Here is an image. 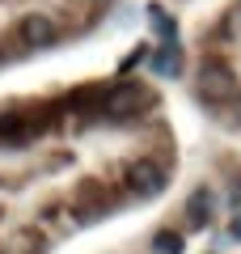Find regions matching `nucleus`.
Wrapping results in <instances>:
<instances>
[{"label":"nucleus","instance_id":"obj_1","mask_svg":"<svg viewBox=\"0 0 241 254\" xmlns=\"http://www.w3.org/2000/svg\"><path fill=\"white\" fill-rule=\"evenodd\" d=\"M148 102H152V93L144 89L140 81H119V85H110V89H102V110L98 115H106V119H135L140 110H148Z\"/></svg>","mask_w":241,"mask_h":254},{"label":"nucleus","instance_id":"obj_2","mask_svg":"<svg viewBox=\"0 0 241 254\" xmlns=\"http://www.w3.org/2000/svg\"><path fill=\"white\" fill-rule=\"evenodd\" d=\"M127 187H131V195H161L165 190V170L161 165H152L148 157H140V161L127 165Z\"/></svg>","mask_w":241,"mask_h":254},{"label":"nucleus","instance_id":"obj_3","mask_svg":"<svg viewBox=\"0 0 241 254\" xmlns=\"http://www.w3.org/2000/svg\"><path fill=\"white\" fill-rule=\"evenodd\" d=\"M199 93H203L207 102H216V98H233L237 93V81H233V72L224 68V64H203V72H199Z\"/></svg>","mask_w":241,"mask_h":254},{"label":"nucleus","instance_id":"obj_4","mask_svg":"<svg viewBox=\"0 0 241 254\" xmlns=\"http://www.w3.org/2000/svg\"><path fill=\"white\" fill-rule=\"evenodd\" d=\"M17 38H21V47H30V51L51 47V43H55V21L43 17V13H30V17L17 21Z\"/></svg>","mask_w":241,"mask_h":254},{"label":"nucleus","instance_id":"obj_5","mask_svg":"<svg viewBox=\"0 0 241 254\" xmlns=\"http://www.w3.org/2000/svg\"><path fill=\"white\" fill-rule=\"evenodd\" d=\"M34 136V123H26L21 115H0V144H21Z\"/></svg>","mask_w":241,"mask_h":254},{"label":"nucleus","instance_id":"obj_6","mask_svg":"<svg viewBox=\"0 0 241 254\" xmlns=\"http://www.w3.org/2000/svg\"><path fill=\"white\" fill-rule=\"evenodd\" d=\"M186 216H190V229H207V220H212V195H207V190H195V195H190Z\"/></svg>","mask_w":241,"mask_h":254},{"label":"nucleus","instance_id":"obj_7","mask_svg":"<svg viewBox=\"0 0 241 254\" xmlns=\"http://www.w3.org/2000/svg\"><path fill=\"white\" fill-rule=\"evenodd\" d=\"M152 68H157L161 76H178V47L174 43H165V47H157V51H152Z\"/></svg>","mask_w":241,"mask_h":254},{"label":"nucleus","instance_id":"obj_8","mask_svg":"<svg viewBox=\"0 0 241 254\" xmlns=\"http://www.w3.org/2000/svg\"><path fill=\"white\" fill-rule=\"evenodd\" d=\"M152 250L157 254H182L186 242H182V233H174V229H161V233L152 237Z\"/></svg>","mask_w":241,"mask_h":254},{"label":"nucleus","instance_id":"obj_9","mask_svg":"<svg viewBox=\"0 0 241 254\" xmlns=\"http://www.w3.org/2000/svg\"><path fill=\"white\" fill-rule=\"evenodd\" d=\"M152 21H157L161 38H165V43H174V17H165V13H161V9H152Z\"/></svg>","mask_w":241,"mask_h":254},{"label":"nucleus","instance_id":"obj_10","mask_svg":"<svg viewBox=\"0 0 241 254\" xmlns=\"http://www.w3.org/2000/svg\"><path fill=\"white\" fill-rule=\"evenodd\" d=\"M229 233H233V237H237V242H241V212H237V216H233V225H229Z\"/></svg>","mask_w":241,"mask_h":254},{"label":"nucleus","instance_id":"obj_11","mask_svg":"<svg viewBox=\"0 0 241 254\" xmlns=\"http://www.w3.org/2000/svg\"><path fill=\"white\" fill-rule=\"evenodd\" d=\"M229 199H233V203H241V178H237V187L229 190Z\"/></svg>","mask_w":241,"mask_h":254}]
</instances>
